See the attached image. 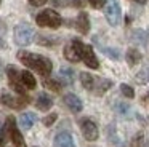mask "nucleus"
Instances as JSON below:
<instances>
[{
	"mask_svg": "<svg viewBox=\"0 0 149 147\" xmlns=\"http://www.w3.org/2000/svg\"><path fill=\"white\" fill-rule=\"evenodd\" d=\"M2 72H3V66H2V62H0V77H2Z\"/></svg>",
	"mask_w": 149,
	"mask_h": 147,
	"instance_id": "e433bc0d",
	"label": "nucleus"
},
{
	"mask_svg": "<svg viewBox=\"0 0 149 147\" xmlns=\"http://www.w3.org/2000/svg\"><path fill=\"white\" fill-rule=\"evenodd\" d=\"M61 3L63 6H72V8H82L85 5V0H63V2H56Z\"/></svg>",
	"mask_w": 149,
	"mask_h": 147,
	"instance_id": "a878e982",
	"label": "nucleus"
},
{
	"mask_svg": "<svg viewBox=\"0 0 149 147\" xmlns=\"http://www.w3.org/2000/svg\"><path fill=\"white\" fill-rule=\"evenodd\" d=\"M43 86H45L47 89H52V91H55V93H59V91H61V88H63V83L59 82V80L45 77V80H43Z\"/></svg>",
	"mask_w": 149,
	"mask_h": 147,
	"instance_id": "412c9836",
	"label": "nucleus"
},
{
	"mask_svg": "<svg viewBox=\"0 0 149 147\" xmlns=\"http://www.w3.org/2000/svg\"><path fill=\"white\" fill-rule=\"evenodd\" d=\"M117 112H119L120 115H128L130 105L125 104V102H117Z\"/></svg>",
	"mask_w": 149,
	"mask_h": 147,
	"instance_id": "cd10ccee",
	"label": "nucleus"
},
{
	"mask_svg": "<svg viewBox=\"0 0 149 147\" xmlns=\"http://www.w3.org/2000/svg\"><path fill=\"white\" fill-rule=\"evenodd\" d=\"M80 61H84L85 66H88L90 69H98L100 67V62H98V58L93 51V46L91 45H85L82 46V53H80Z\"/></svg>",
	"mask_w": 149,
	"mask_h": 147,
	"instance_id": "9d476101",
	"label": "nucleus"
},
{
	"mask_svg": "<svg viewBox=\"0 0 149 147\" xmlns=\"http://www.w3.org/2000/svg\"><path fill=\"white\" fill-rule=\"evenodd\" d=\"M34 37H36L34 29L27 22L18 24L13 31V38H15V43L18 46H27V45H31L34 42Z\"/></svg>",
	"mask_w": 149,
	"mask_h": 147,
	"instance_id": "7ed1b4c3",
	"label": "nucleus"
},
{
	"mask_svg": "<svg viewBox=\"0 0 149 147\" xmlns=\"http://www.w3.org/2000/svg\"><path fill=\"white\" fill-rule=\"evenodd\" d=\"M0 3H2V0H0Z\"/></svg>",
	"mask_w": 149,
	"mask_h": 147,
	"instance_id": "4c0bfd02",
	"label": "nucleus"
},
{
	"mask_svg": "<svg viewBox=\"0 0 149 147\" xmlns=\"http://www.w3.org/2000/svg\"><path fill=\"white\" fill-rule=\"evenodd\" d=\"M101 51H103L107 58H111V59H114V61H119L120 59V53H119V50H116V48L103 46V48H101Z\"/></svg>",
	"mask_w": 149,
	"mask_h": 147,
	"instance_id": "b1692460",
	"label": "nucleus"
},
{
	"mask_svg": "<svg viewBox=\"0 0 149 147\" xmlns=\"http://www.w3.org/2000/svg\"><path fill=\"white\" fill-rule=\"evenodd\" d=\"M132 2H136V3H139V5H144L148 0H132Z\"/></svg>",
	"mask_w": 149,
	"mask_h": 147,
	"instance_id": "f704fd0d",
	"label": "nucleus"
},
{
	"mask_svg": "<svg viewBox=\"0 0 149 147\" xmlns=\"http://www.w3.org/2000/svg\"><path fill=\"white\" fill-rule=\"evenodd\" d=\"M19 77H21V83L26 89H34L37 86V82H36V77L29 72V70H23L19 72Z\"/></svg>",
	"mask_w": 149,
	"mask_h": 147,
	"instance_id": "a211bd4d",
	"label": "nucleus"
},
{
	"mask_svg": "<svg viewBox=\"0 0 149 147\" xmlns=\"http://www.w3.org/2000/svg\"><path fill=\"white\" fill-rule=\"evenodd\" d=\"M139 102H141L144 107H149V93H146V94L141 98V101H139Z\"/></svg>",
	"mask_w": 149,
	"mask_h": 147,
	"instance_id": "72a5a7b5",
	"label": "nucleus"
},
{
	"mask_svg": "<svg viewBox=\"0 0 149 147\" xmlns=\"http://www.w3.org/2000/svg\"><path fill=\"white\" fill-rule=\"evenodd\" d=\"M90 16H88V13H85V11H82V13H79V16L75 18V22H74V27L77 29L80 34H88L90 32Z\"/></svg>",
	"mask_w": 149,
	"mask_h": 147,
	"instance_id": "ddd939ff",
	"label": "nucleus"
},
{
	"mask_svg": "<svg viewBox=\"0 0 149 147\" xmlns=\"http://www.w3.org/2000/svg\"><path fill=\"white\" fill-rule=\"evenodd\" d=\"M104 2H106V0H88V3H90L91 8H103Z\"/></svg>",
	"mask_w": 149,
	"mask_h": 147,
	"instance_id": "7c9ffc66",
	"label": "nucleus"
},
{
	"mask_svg": "<svg viewBox=\"0 0 149 147\" xmlns=\"http://www.w3.org/2000/svg\"><path fill=\"white\" fill-rule=\"evenodd\" d=\"M47 2H48V0H29V3L32 6H42V5H45Z\"/></svg>",
	"mask_w": 149,
	"mask_h": 147,
	"instance_id": "473e14b6",
	"label": "nucleus"
},
{
	"mask_svg": "<svg viewBox=\"0 0 149 147\" xmlns=\"http://www.w3.org/2000/svg\"><path fill=\"white\" fill-rule=\"evenodd\" d=\"M5 142H7V131L3 125H0V147H5Z\"/></svg>",
	"mask_w": 149,
	"mask_h": 147,
	"instance_id": "c756f323",
	"label": "nucleus"
},
{
	"mask_svg": "<svg viewBox=\"0 0 149 147\" xmlns=\"http://www.w3.org/2000/svg\"><path fill=\"white\" fill-rule=\"evenodd\" d=\"M16 56L26 67L36 70L42 77H48L53 70V62L47 56H42V54H37V53H31V51H24V50L18 51Z\"/></svg>",
	"mask_w": 149,
	"mask_h": 147,
	"instance_id": "f257e3e1",
	"label": "nucleus"
},
{
	"mask_svg": "<svg viewBox=\"0 0 149 147\" xmlns=\"http://www.w3.org/2000/svg\"><path fill=\"white\" fill-rule=\"evenodd\" d=\"M36 22L40 27L58 29L59 26H61L63 19H61V16H59V13H56L55 10L47 8V10H42V11L36 16Z\"/></svg>",
	"mask_w": 149,
	"mask_h": 147,
	"instance_id": "f03ea898",
	"label": "nucleus"
},
{
	"mask_svg": "<svg viewBox=\"0 0 149 147\" xmlns=\"http://www.w3.org/2000/svg\"><path fill=\"white\" fill-rule=\"evenodd\" d=\"M36 121H37V115L34 112H24L19 117V125L23 130H31Z\"/></svg>",
	"mask_w": 149,
	"mask_h": 147,
	"instance_id": "dca6fc26",
	"label": "nucleus"
},
{
	"mask_svg": "<svg viewBox=\"0 0 149 147\" xmlns=\"http://www.w3.org/2000/svg\"><path fill=\"white\" fill-rule=\"evenodd\" d=\"M7 75H8V83H10L11 89H13L16 94H21V96H26V88L23 86L21 83V77H19V72L15 66H8L7 67Z\"/></svg>",
	"mask_w": 149,
	"mask_h": 147,
	"instance_id": "1a4fd4ad",
	"label": "nucleus"
},
{
	"mask_svg": "<svg viewBox=\"0 0 149 147\" xmlns=\"http://www.w3.org/2000/svg\"><path fill=\"white\" fill-rule=\"evenodd\" d=\"M120 93H122L125 98H128V99L135 98V91H133V88L130 85H125V83H122V85H120Z\"/></svg>",
	"mask_w": 149,
	"mask_h": 147,
	"instance_id": "bb28decb",
	"label": "nucleus"
},
{
	"mask_svg": "<svg viewBox=\"0 0 149 147\" xmlns=\"http://www.w3.org/2000/svg\"><path fill=\"white\" fill-rule=\"evenodd\" d=\"M56 118H58V114H55V112H53V114L47 115V117L43 118V125H45V126H52V125L56 121Z\"/></svg>",
	"mask_w": 149,
	"mask_h": 147,
	"instance_id": "c85d7f7f",
	"label": "nucleus"
},
{
	"mask_svg": "<svg viewBox=\"0 0 149 147\" xmlns=\"http://www.w3.org/2000/svg\"><path fill=\"white\" fill-rule=\"evenodd\" d=\"M58 77H59L58 80L61 83H64V85H71V83L74 82V70L69 69V67H61Z\"/></svg>",
	"mask_w": 149,
	"mask_h": 147,
	"instance_id": "6ab92c4d",
	"label": "nucleus"
},
{
	"mask_svg": "<svg viewBox=\"0 0 149 147\" xmlns=\"http://www.w3.org/2000/svg\"><path fill=\"white\" fill-rule=\"evenodd\" d=\"M0 101H2V104L7 105V107L10 109H16V110H19V109L26 107L27 104H29V98L26 96H21V94H11V93H2V96H0Z\"/></svg>",
	"mask_w": 149,
	"mask_h": 147,
	"instance_id": "423d86ee",
	"label": "nucleus"
},
{
	"mask_svg": "<svg viewBox=\"0 0 149 147\" xmlns=\"http://www.w3.org/2000/svg\"><path fill=\"white\" fill-rule=\"evenodd\" d=\"M37 42H39V45H53L52 42H55V40H52V37H43L42 35V37H39Z\"/></svg>",
	"mask_w": 149,
	"mask_h": 147,
	"instance_id": "2f4dec72",
	"label": "nucleus"
},
{
	"mask_svg": "<svg viewBox=\"0 0 149 147\" xmlns=\"http://www.w3.org/2000/svg\"><path fill=\"white\" fill-rule=\"evenodd\" d=\"M3 126H5V131H7V136H10V139H11V142H13L15 147H26V141H24L21 131L18 130L15 117H11V115L7 117Z\"/></svg>",
	"mask_w": 149,
	"mask_h": 147,
	"instance_id": "39448f33",
	"label": "nucleus"
},
{
	"mask_svg": "<svg viewBox=\"0 0 149 147\" xmlns=\"http://www.w3.org/2000/svg\"><path fill=\"white\" fill-rule=\"evenodd\" d=\"M104 16H106V21L109 22L112 27L122 22V10H120L119 0H106L104 2Z\"/></svg>",
	"mask_w": 149,
	"mask_h": 147,
	"instance_id": "20e7f679",
	"label": "nucleus"
},
{
	"mask_svg": "<svg viewBox=\"0 0 149 147\" xmlns=\"http://www.w3.org/2000/svg\"><path fill=\"white\" fill-rule=\"evenodd\" d=\"M53 147H77V146H75V141L71 133L59 131L53 139Z\"/></svg>",
	"mask_w": 149,
	"mask_h": 147,
	"instance_id": "f8f14e48",
	"label": "nucleus"
},
{
	"mask_svg": "<svg viewBox=\"0 0 149 147\" xmlns=\"http://www.w3.org/2000/svg\"><path fill=\"white\" fill-rule=\"evenodd\" d=\"M125 59H127V62H128L130 67H135L136 64L141 62L143 54H141V51H138L136 48H130V50H127V53H125Z\"/></svg>",
	"mask_w": 149,
	"mask_h": 147,
	"instance_id": "f3484780",
	"label": "nucleus"
},
{
	"mask_svg": "<svg viewBox=\"0 0 149 147\" xmlns=\"http://www.w3.org/2000/svg\"><path fill=\"white\" fill-rule=\"evenodd\" d=\"M114 85L112 80H107V78H100V77H96L95 78V85H93V89H91V93L96 96H103L104 93L107 91V89H111Z\"/></svg>",
	"mask_w": 149,
	"mask_h": 147,
	"instance_id": "4468645a",
	"label": "nucleus"
},
{
	"mask_svg": "<svg viewBox=\"0 0 149 147\" xmlns=\"http://www.w3.org/2000/svg\"><path fill=\"white\" fill-rule=\"evenodd\" d=\"M52 105H53L52 96H48L47 93H40V94L37 96V99H36V107L39 109V110L47 112V110H50V109H52Z\"/></svg>",
	"mask_w": 149,
	"mask_h": 147,
	"instance_id": "2eb2a0df",
	"label": "nucleus"
},
{
	"mask_svg": "<svg viewBox=\"0 0 149 147\" xmlns=\"http://www.w3.org/2000/svg\"><path fill=\"white\" fill-rule=\"evenodd\" d=\"M146 45H149V31H146Z\"/></svg>",
	"mask_w": 149,
	"mask_h": 147,
	"instance_id": "c9c22d12",
	"label": "nucleus"
},
{
	"mask_svg": "<svg viewBox=\"0 0 149 147\" xmlns=\"http://www.w3.org/2000/svg\"><path fill=\"white\" fill-rule=\"evenodd\" d=\"M82 46H84V43H82L79 38H72V40L64 46V58L69 62H79V61H80Z\"/></svg>",
	"mask_w": 149,
	"mask_h": 147,
	"instance_id": "6e6552de",
	"label": "nucleus"
},
{
	"mask_svg": "<svg viewBox=\"0 0 149 147\" xmlns=\"http://www.w3.org/2000/svg\"><path fill=\"white\" fill-rule=\"evenodd\" d=\"M107 139H109L112 144H116V146H119V144H120L119 137H117V133H116V126H114V125H109V126H107Z\"/></svg>",
	"mask_w": 149,
	"mask_h": 147,
	"instance_id": "393cba45",
	"label": "nucleus"
},
{
	"mask_svg": "<svg viewBox=\"0 0 149 147\" xmlns=\"http://www.w3.org/2000/svg\"><path fill=\"white\" fill-rule=\"evenodd\" d=\"M79 126H80V131H82V136L85 137L87 141L93 142V141L98 139V126L91 118L85 117V118H80L79 120Z\"/></svg>",
	"mask_w": 149,
	"mask_h": 147,
	"instance_id": "0eeeda50",
	"label": "nucleus"
},
{
	"mask_svg": "<svg viewBox=\"0 0 149 147\" xmlns=\"http://www.w3.org/2000/svg\"><path fill=\"white\" fill-rule=\"evenodd\" d=\"M132 147H149V142L146 139V136L143 133H138L135 137H133V142H132Z\"/></svg>",
	"mask_w": 149,
	"mask_h": 147,
	"instance_id": "5701e85b",
	"label": "nucleus"
},
{
	"mask_svg": "<svg viewBox=\"0 0 149 147\" xmlns=\"http://www.w3.org/2000/svg\"><path fill=\"white\" fill-rule=\"evenodd\" d=\"M95 78H96V77L91 75V74H88V72H82V74H80V82H82V86H84L85 89H88V91H91V89H93Z\"/></svg>",
	"mask_w": 149,
	"mask_h": 147,
	"instance_id": "aec40b11",
	"label": "nucleus"
},
{
	"mask_svg": "<svg viewBox=\"0 0 149 147\" xmlns=\"http://www.w3.org/2000/svg\"><path fill=\"white\" fill-rule=\"evenodd\" d=\"M135 80L138 83H141V85H144V83H149V64H146L144 67H143L141 70H139L138 74H136Z\"/></svg>",
	"mask_w": 149,
	"mask_h": 147,
	"instance_id": "4be33fe9",
	"label": "nucleus"
},
{
	"mask_svg": "<svg viewBox=\"0 0 149 147\" xmlns=\"http://www.w3.org/2000/svg\"><path fill=\"white\" fill-rule=\"evenodd\" d=\"M63 101H64L66 107H68L72 114H79V112H82V109H84V104H82L80 98H79L77 94H74V93H68V94H64Z\"/></svg>",
	"mask_w": 149,
	"mask_h": 147,
	"instance_id": "9b49d317",
	"label": "nucleus"
}]
</instances>
